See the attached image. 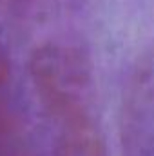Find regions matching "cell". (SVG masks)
Returning <instances> with one entry per match:
<instances>
[{
  "label": "cell",
  "instance_id": "cell-1",
  "mask_svg": "<svg viewBox=\"0 0 154 156\" xmlns=\"http://www.w3.org/2000/svg\"><path fill=\"white\" fill-rule=\"evenodd\" d=\"M29 69L40 102L56 120L87 115L93 73L82 51L58 42L42 44L31 55Z\"/></svg>",
  "mask_w": 154,
  "mask_h": 156
},
{
  "label": "cell",
  "instance_id": "cell-3",
  "mask_svg": "<svg viewBox=\"0 0 154 156\" xmlns=\"http://www.w3.org/2000/svg\"><path fill=\"white\" fill-rule=\"evenodd\" d=\"M54 156H105L102 134L89 115L62 122Z\"/></svg>",
  "mask_w": 154,
  "mask_h": 156
},
{
  "label": "cell",
  "instance_id": "cell-2",
  "mask_svg": "<svg viewBox=\"0 0 154 156\" xmlns=\"http://www.w3.org/2000/svg\"><path fill=\"white\" fill-rule=\"evenodd\" d=\"M118 136L121 156H154V45L136 58L127 76Z\"/></svg>",
  "mask_w": 154,
  "mask_h": 156
}]
</instances>
